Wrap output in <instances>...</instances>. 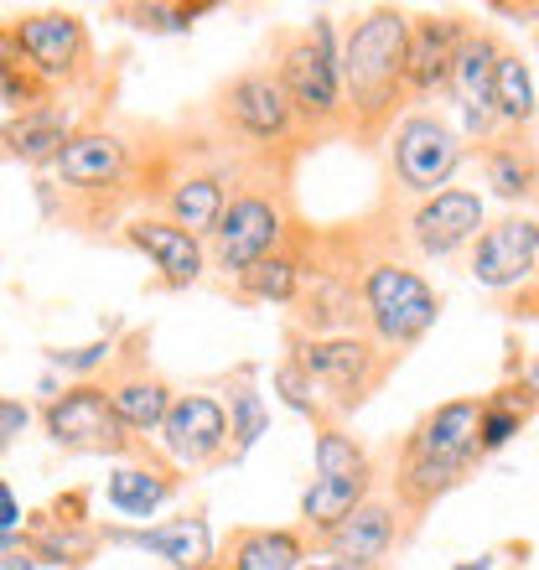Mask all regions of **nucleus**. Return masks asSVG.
I'll return each mask as SVG.
<instances>
[{
  "instance_id": "nucleus-1",
  "label": "nucleus",
  "mask_w": 539,
  "mask_h": 570,
  "mask_svg": "<svg viewBox=\"0 0 539 570\" xmlns=\"http://www.w3.org/2000/svg\"><path fill=\"white\" fill-rule=\"evenodd\" d=\"M150 146H156V125L94 105L52 161V218L89 239L120 234L125 218L146 208Z\"/></svg>"
},
{
  "instance_id": "nucleus-2",
  "label": "nucleus",
  "mask_w": 539,
  "mask_h": 570,
  "mask_svg": "<svg viewBox=\"0 0 539 570\" xmlns=\"http://www.w3.org/2000/svg\"><path fill=\"white\" fill-rule=\"evenodd\" d=\"M347 224H353V285H359L363 337L400 363L435 327L441 296L420 275V259L404 249L400 224L384 203H374L363 218H347Z\"/></svg>"
},
{
  "instance_id": "nucleus-14",
  "label": "nucleus",
  "mask_w": 539,
  "mask_h": 570,
  "mask_svg": "<svg viewBox=\"0 0 539 570\" xmlns=\"http://www.w3.org/2000/svg\"><path fill=\"white\" fill-rule=\"evenodd\" d=\"M390 208V203H384ZM394 224H400V239L415 259H451L472 249V239L482 234L488 213H482V197L467 193V187H441V193L420 197V203H404L390 208Z\"/></svg>"
},
{
  "instance_id": "nucleus-18",
  "label": "nucleus",
  "mask_w": 539,
  "mask_h": 570,
  "mask_svg": "<svg viewBox=\"0 0 539 570\" xmlns=\"http://www.w3.org/2000/svg\"><path fill=\"white\" fill-rule=\"evenodd\" d=\"M472 31V21L457 11H420L410 16V31H404V89H410V105H425L435 94H447L451 62H457V47Z\"/></svg>"
},
{
  "instance_id": "nucleus-3",
  "label": "nucleus",
  "mask_w": 539,
  "mask_h": 570,
  "mask_svg": "<svg viewBox=\"0 0 539 570\" xmlns=\"http://www.w3.org/2000/svg\"><path fill=\"white\" fill-rule=\"evenodd\" d=\"M404 31L410 16L400 6H374L363 11L343 37V140L359 150H384L390 130L410 109L404 89Z\"/></svg>"
},
{
  "instance_id": "nucleus-11",
  "label": "nucleus",
  "mask_w": 539,
  "mask_h": 570,
  "mask_svg": "<svg viewBox=\"0 0 539 570\" xmlns=\"http://www.w3.org/2000/svg\"><path fill=\"white\" fill-rule=\"evenodd\" d=\"M11 31L47 94L68 99V94H84L99 83V52H94L89 21L78 11H27L11 21Z\"/></svg>"
},
{
  "instance_id": "nucleus-37",
  "label": "nucleus",
  "mask_w": 539,
  "mask_h": 570,
  "mask_svg": "<svg viewBox=\"0 0 539 570\" xmlns=\"http://www.w3.org/2000/svg\"><path fill=\"white\" fill-rule=\"evenodd\" d=\"M21 524H27V513H21V498H16L11 482L0 478V540H6V534H21Z\"/></svg>"
},
{
  "instance_id": "nucleus-4",
  "label": "nucleus",
  "mask_w": 539,
  "mask_h": 570,
  "mask_svg": "<svg viewBox=\"0 0 539 570\" xmlns=\"http://www.w3.org/2000/svg\"><path fill=\"white\" fill-rule=\"evenodd\" d=\"M234 166L239 161L218 146V136L203 125V115L177 125H156V146H150V171H146V213L187 228L193 239H208L218 213H224Z\"/></svg>"
},
{
  "instance_id": "nucleus-34",
  "label": "nucleus",
  "mask_w": 539,
  "mask_h": 570,
  "mask_svg": "<svg viewBox=\"0 0 539 570\" xmlns=\"http://www.w3.org/2000/svg\"><path fill=\"white\" fill-rule=\"evenodd\" d=\"M270 390L285 400V410H296L301 421H312L316 431L332 425V415H327V405H322V390L312 384V374H306L301 363H291L285 353H281V363H275V374H270Z\"/></svg>"
},
{
  "instance_id": "nucleus-25",
  "label": "nucleus",
  "mask_w": 539,
  "mask_h": 570,
  "mask_svg": "<svg viewBox=\"0 0 539 570\" xmlns=\"http://www.w3.org/2000/svg\"><path fill=\"white\" fill-rule=\"evenodd\" d=\"M306 234H312V224L301 218L296 234H291L281 249H270L265 259H255V265H249L239 281H228L224 291L234 301H255V306H291L301 291V265H306Z\"/></svg>"
},
{
  "instance_id": "nucleus-6",
  "label": "nucleus",
  "mask_w": 539,
  "mask_h": 570,
  "mask_svg": "<svg viewBox=\"0 0 539 570\" xmlns=\"http://www.w3.org/2000/svg\"><path fill=\"white\" fill-rule=\"evenodd\" d=\"M197 115H203V125L218 136V146H224L234 161L301 166V156L312 150L306 136H301L296 109L285 99L281 78L270 68V58L249 62V68H239L228 83H218Z\"/></svg>"
},
{
  "instance_id": "nucleus-12",
  "label": "nucleus",
  "mask_w": 539,
  "mask_h": 570,
  "mask_svg": "<svg viewBox=\"0 0 539 570\" xmlns=\"http://www.w3.org/2000/svg\"><path fill=\"white\" fill-rule=\"evenodd\" d=\"M94 384L105 390L109 410L120 415V425L135 441H150L161 431L166 410L177 400V384L150 363V327H130L125 337H115V358L105 363V374Z\"/></svg>"
},
{
  "instance_id": "nucleus-32",
  "label": "nucleus",
  "mask_w": 539,
  "mask_h": 570,
  "mask_svg": "<svg viewBox=\"0 0 539 570\" xmlns=\"http://www.w3.org/2000/svg\"><path fill=\"white\" fill-rule=\"evenodd\" d=\"M312 466L316 478H353V472H369L374 456H369V446L347 425H322L312 441Z\"/></svg>"
},
{
  "instance_id": "nucleus-35",
  "label": "nucleus",
  "mask_w": 539,
  "mask_h": 570,
  "mask_svg": "<svg viewBox=\"0 0 539 570\" xmlns=\"http://www.w3.org/2000/svg\"><path fill=\"white\" fill-rule=\"evenodd\" d=\"M109 358H115V337H99V343H84V347H52V353H47V368H58V374H68L74 384H84V379L105 374Z\"/></svg>"
},
{
  "instance_id": "nucleus-13",
  "label": "nucleus",
  "mask_w": 539,
  "mask_h": 570,
  "mask_svg": "<svg viewBox=\"0 0 539 570\" xmlns=\"http://www.w3.org/2000/svg\"><path fill=\"white\" fill-rule=\"evenodd\" d=\"M42 435L68 456H105V462H125L130 451L146 446L120 425V415L109 410L105 390L94 379L62 384L52 400H42Z\"/></svg>"
},
{
  "instance_id": "nucleus-38",
  "label": "nucleus",
  "mask_w": 539,
  "mask_h": 570,
  "mask_svg": "<svg viewBox=\"0 0 539 570\" xmlns=\"http://www.w3.org/2000/svg\"><path fill=\"white\" fill-rule=\"evenodd\" d=\"M0 73H31L27 52H21V42H16V31H11V21H0Z\"/></svg>"
},
{
  "instance_id": "nucleus-5",
  "label": "nucleus",
  "mask_w": 539,
  "mask_h": 570,
  "mask_svg": "<svg viewBox=\"0 0 539 570\" xmlns=\"http://www.w3.org/2000/svg\"><path fill=\"white\" fill-rule=\"evenodd\" d=\"M306 218L296 203V166H275V161H239L234 181H228L224 213L213 234L203 239L208 249V271L218 281H239L255 259H265L270 249H281L296 224Z\"/></svg>"
},
{
  "instance_id": "nucleus-26",
  "label": "nucleus",
  "mask_w": 539,
  "mask_h": 570,
  "mask_svg": "<svg viewBox=\"0 0 539 570\" xmlns=\"http://www.w3.org/2000/svg\"><path fill=\"white\" fill-rule=\"evenodd\" d=\"M312 550L306 529H270V524H239L228 529V540L218 544V566L224 570H301Z\"/></svg>"
},
{
  "instance_id": "nucleus-27",
  "label": "nucleus",
  "mask_w": 539,
  "mask_h": 570,
  "mask_svg": "<svg viewBox=\"0 0 539 570\" xmlns=\"http://www.w3.org/2000/svg\"><path fill=\"white\" fill-rule=\"evenodd\" d=\"M218 400L228 410V466L244 462L249 451L259 446V435L270 431V405L259 394V368L255 363H239L234 374L218 379Z\"/></svg>"
},
{
  "instance_id": "nucleus-36",
  "label": "nucleus",
  "mask_w": 539,
  "mask_h": 570,
  "mask_svg": "<svg viewBox=\"0 0 539 570\" xmlns=\"http://www.w3.org/2000/svg\"><path fill=\"white\" fill-rule=\"evenodd\" d=\"M27 425H31V410L21 405V400H6V394H0V451H11L16 435L27 431Z\"/></svg>"
},
{
  "instance_id": "nucleus-17",
  "label": "nucleus",
  "mask_w": 539,
  "mask_h": 570,
  "mask_svg": "<svg viewBox=\"0 0 539 570\" xmlns=\"http://www.w3.org/2000/svg\"><path fill=\"white\" fill-rule=\"evenodd\" d=\"M404 544H410V529H404L400 509L390 503L384 488H374L347 519L322 529L312 540V550H322V556H332V560H353V566H384Z\"/></svg>"
},
{
  "instance_id": "nucleus-16",
  "label": "nucleus",
  "mask_w": 539,
  "mask_h": 570,
  "mask_svg": "<svg viewBox=\"0 0 539 570\" xmlns=\"http://www.w3.org/2000/svg\"><path fill=\"white\" fill-rule=\"evenodd\" d=\"M498 31L488 27H472L457 47V62H451V78H447V99L457 105L462 115V140H493L503 125H498V109H493V68H498Z\"/></svg>"
},
{
  "instance_id": "nucleus-39",
  "label": "nucleus",
  "mask_w": 539,
  "mask_h": 570,
  "mask_svg": "<svg viewBox=\"0 0 539 570\" xmlns=\"http://www.w3.org/2000/svg\"><path fill=\"white\" fill-rule=\"evenodd\" d=\"M322 570H384V566H353V560H327Z\"/></svg>"
},
{
  "instance_id": "nucleus-30",
  "label": "nucleus",
  "mask_w": 539,
  "mask_h": 570,
  "mask_svg": "<svg viewBox=\"0 0 539 570\" xmlns=\"http://www.w3.org/2000/svg\"><path fill=\"white\" fill-rule=\"evenodd\" d=\"M374 488H379V466L353 472V478H312V488L301 493V529L316 540L322 529H332L337 519H347V513L359 509Z\"/></svg>"
},
{
  "instance_id": "nucleus-8",
  "label": "nucleus",
  "mask_w": 539,
  "mask_h": 570,
  "mask_svg": "<svg viewBox=\"0 0 539 570\" xmlns=\"http://www.w3.org/2000/svg\"><path fill=\"white\" fill-rule=\"evenodd\" d=\"M467 161V140L462 130L431 105H410L400 115V125L384 140V193L379 203L404 208V203H420V197L451 187L457 166Z\"/></svg>"
},
{
  "instance_id": "nucleus-7",
  "label": "nucleus",
  "mask_w": 539,
  "mask_h": 570,
  "mask_svg": "<svg viewBox=\"0 0 539 570\" xmlns=\"http://www.w3.org/2000/svg\"><path fill=\"white\" fill-rule=\"evenodd\" d=\"M343 42L327 11H316L306 27H285L270 37V68L281 78L285 99L296 109V125L306 146L343 140Z\"/></svg>"
},
{
  "instance_id": "nucleus-10",
  "label": "nucleus",
  "mask_w": 539,
  "mask_h": 570,
  "mask_svg": "<svg viewBox=\"0 0 539 570\" xmlns=\"http://www.w3.org/2000/svg\"><path fill=\"white\" fill-rule=\"evenodd\" d=\"M285 358L301 363L312 384L322 390L332 425H347L369 400H374L400 363L390 353H379L369 337H301L285 332Z\"/></svg>"
},
{
  "instance_id": "nucleus-28",
  "label": "nucleus",
  "mask_w": 539,
  "mask_h": 570,
  "mask_svg": "<svg viewBox=\"0 0 539 570\" xmlns=\"http://www.w3.org/2000/svg\"><path fill=\"white\" fill-rule=\"evenodd\" d=\"M535 410H539V394L525 384V374H509L493 394H482V415H478V456L482 462L509 446L513 435L535 421Z\"/></svg>"
},
{
  "instance_id": "nucleus-19",
  "label": "nucleus",
  "mask_w": 539,
  "mask_h": 570,
  "mask_svg": "<svg viewBox=\"0 0 539 570\" xmlns=\"http://www.w3.org/2000/svg\"><path fill=\"white\" fill-rule=\"evenodd\" d=\"M115 239H120L125 249H135V255H146L166 291H193V285L208 275V249H203V239H193L187 228L166 224V218H156V213H146V208L130 213Z\"/></svg>"
},
{
  "instance_id": "nucleus-15",
  "label": "nucleus",
  "mask_w": 539,
  "mask_h": 570,
  "mask_svg": "<svg viewBox=\"0 0 539 570\" xmlns=\"http://www.w3.org/2000/svg\"><path fill=\"white\" fill-rule=\"evenodd\" d=\"M177 472H208L228 462V410L213 390H177L161 431L150 435Z\"/></svg>"
},
{
  "instance_id": "nucleus-21",
  "label": "nucleus",
  "mask_w": 539,
  "mask_h": 570,
  "mask_svg": "<svg viewBox=\"0 0 539 570\" xmlns=\"http://www.w3.org/2000/svg\"><path fill=\"white\" fill-rule=\"evenodd\" d=\"M99 544H125V550H146V556L166 560L171 570H203L213 566L218 544H213L208 513H177L161 524H99Z\"/></svg>"
},
{
  "instance_id": "nucleus-20",
  "label": "nucleus",
  "mask_w": 539,
  "mask_h": 570,
  "mask_svg": "<svg viewBox=\"0 0 539 570\" xmlns=\"http://www.w3.org/2000/svg\"><path fill=\"white\" fill-rule=\"evenodd\" d=\"M182 488H187V472H177V466L146 441V446L130 451L125 462H109L105 503L120 513V519H130V524H146V519H156Z\"/></svg>"
},
{
  "instance_id": "nucleus-33",
  "label": "nucleus",
  "mask_w": 539,
  "mask_h": 570,
  "mask_svg": "<svg viewBox=\"0 0 539 570\" xmlns=\"http://www.w3.org/2000/svg\"><path fill=\"white\" fill-rule=\"evenodd\" d=\"M203 11H213V0H197V6H156V0H140V6H115L125 27L150 31V37H187L193 21Z\"/></svg>"
},
{
  "instance_id": "nucleus-23",
  "label": "nucleus",
  "mask_w": 539,
  "mask_h": 570,
  "mask_svg": "<svg viewBox=\"0 0 539 570\" xmlns=\"http://www.w3.org/2000/svg\"><path fill=\"white\" fill-rule=\"evenodd\" d=\"M482 181L488 193L509 213H539V130L519 125V130H498L493 140L478 146Z\"/></svg>"
},
{
  "instance_id": "nucleus-42",
  "label": "nucleus",
  "mask_w": 539,
  "mask_h": 570,
  "mask_svg": "<svg viewBox=\"0 0 539 570\" xmlns=\"http://www.w3.org/2000/svg\"><path fill=\"white\" fill-rule=\"evenodd\" d=\"M535 47H539V31H535Z\"/></svg>"
},
{
  "instance_id": "nucleus-29",
  "label": "nucleus",
  "mask_w": 539,
  "mask_h": 570,
  "mask_svg": "<svg viewBox=\"0 0 539 570\" xmlns=\"http://www.w3.org/2000/svg\"><path fill=\"white\" fill-rule=\"evenodd\" d=\"M21 540H27L37 566L84 570L94 560V550H99V524H58L47 513H31L27 524H21Z\"/></svg>"
},
{
  "instance_id": "nucleus-41",
  "label": "nucleus",
  "mask_w": 539,
  "mask_h": 570,
  "mask_svg": "<svg viewBox=\"0 0 539 570\" xmlns=\"http://www.w3.org/2000/svg\"><path fill=\"white\" fill-rule=\"evenodd\" d=\"M457 570H488V560H478V566H457Z\"/></svg>"
},
{
  "instance_id": "nucleus-40",
  "label": "nucleus",
  "mask_w": 539,
  "mask_h": 570,
  "mask_svg": "<svg viewBox=\"0 0 539 570\" xmlns=\"http://www.w3.org/2000/svg\"><path fill=\"white\" fill-rule=\"evenodd\" d=\"M525 384H529V390L539 394V358H535V363H529V368H525Z\"/></svg>"
},
{
  "instance_id": "nucleus-22",
  "label": "nucleus",
  "mask_w": 539,
  "mask_h": 570,
  "mask_svg": "<svg viewBox=\"0 0 539 570\" xmlns=\"http://www.w3.org/2000/svg\"><path fill=\"white\" fill-rule=\"evenodd\" d=\"M84 115H78L74 99L62 94H47L42 105L31 109H16L0 120V161H21V166H37V171H52V161L62 156L68 136H74Z\"/></svg>"
},
{
  "instance_id": "nucleus-31",
  "label": "nucleus",
  "mask_w": 539,
  "mask_h": 570,
  "mask_svg": "<svg viewBox=\"0 0 539 570\" xmlns=\"http://www.w3.org/2000/svg\"><path fill=\"white\" fill-rule=\"evenodd\" d=\"M535 78H529V62L503 47L498 52V68H493V109H498V125L503 130H519V125H535Z\"/></svg>"
},
{
  "instance_id": "nucleus-9",
  "label": "nucleus",
  "mask_w": 539,
  "mask_h": 570,
  "mask_svg": "<svg viewBox=\"0 0 539 570\" xmlns=\"http://www.w3.org/2000/svg\"><path fill=\"white\" fill-rule=\"evenodd\" d=\"M467 275L513 322L539 316V213H503L467 249Z\"/></svg>"
},
{
  "instance_id": "nucleus-24",
  "label": "nucleus",
  "mask_w": 539,
  "mask_h": 570,
  "mask_svg": "<svg viewBox=\"0 0 539 570\" xmlns=\"http://www.w3.org/2000/svg\"><path fill=\"white\" fill-rule=\"evenodd\" d=\"M478 415H482L478 394H467V400H447V405H435L431 415H420V421L410 425V435L400 441V451L425 456V462L482 466V456H478Z\"/></svg>"
}]
</instances>
